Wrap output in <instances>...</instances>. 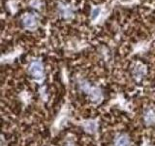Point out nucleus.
<instances>
[{
	"instance_id": "3",
	"label": "nucleus",
	"mask_w": 155,
	"mask_h": 146,
	"mask_svg": "<svg viewBox=\"0 0 155 146\" xmlns=\"http://www.w3.org/2000/svg\"><path fill=\"white\" fill-rule=\"evenodd\" d=\"M22 24L24 27L29 28V29H33L37 26V21L36 18L31 14H26L25 16L22 18Z\"/></svg>"
},
{
	"instance_id": "4",
	"label": "nucleus",
	"mask_w": 155,
	"mask_h": 146,
	"mask_svg": "<svg viewBox=\"0 0 155 146\" xmlns=\"http://www.w3.org/2000/svg\"><path fill=\"white\" fill-rule=\"evenodd\" d=\"M143 122L147 126L155 124V111L152 108H148L143 113Z\"/></svg>"
},
{
	"instance_id": "6",
	"label": "nucleus",
	"mask_w": 155,
	"mask_h": 146,
	"mask_svg": "<svg viewBox=\"0 0 155 146\" xmlns=\"http://www.w3.org/2000/svg\"><path fill=\"white\" fill-rule=\"evenodd\" d=\"M99 12H100V10L98 9V8H96V9H94L93 11H92V15H91V19H96L97 18V16L99 15Z\"/></svg>"
},
{
	"instance_id": "1",
	"label": "nucleus",
	"mask_w": 155,
	"mask_h": 146,
	"mask_svg": "<svg viewBox=\"0 0 155 146\" xmlns=\"http://www.w3.org/2000/svg\"><path fill=\"white\" fill-rule=\"evenodd\" d=\"M29 73L35 79H42L44 76V66L40 61H34L29 65Z\"/></svg>"
},
{
	"instance_id": "5",
	"label": "nucleus",
	"mask_w": 155,
	"mask_h": 146,
	"mask_svg": "<svg viewBox=\"0 0 155 146\" xmlns=\"http://www.w3.org/2000/svg\"><path fill=\"white\" fill-rule=\"evenodd\" d=\"M133 74H134V78H135L136 80H137V81H140L144 77V75H145V69H144V67L140 66V65L135 67V69L133 71Z\"/></svg>"
},
{
	"instance_id": "2",
	"label": "nucleus",
	"mask_w": 155,
	"mask_h": 146,
	"mask_svg": "<svg viewBox=\"0 0 155 146\" xmlns=\"http://www.w3.org/2000/svg\"><path fill=\"white\" fill-rule=\"evenodd\" d=\"M111 146H132V141L127 134L120 133L114 138Z\"/></svg>"
}]
</instances>
